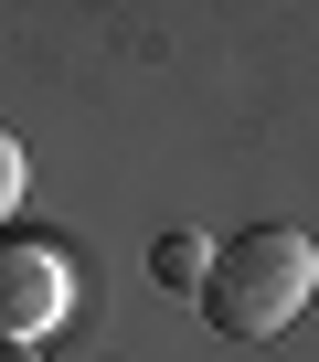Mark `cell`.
<instances>
[{
  "instance_id": "cell-1",
  "label": "cell",
  "mask_w": 319,
  "mask_h": 362,
  "mask_svg": "<svg viewBox=\"0 0 319 362\" xmlns=\"http://www.w3.org/2000/svg\"><path fill=\"white\" fill-rule=\"evenodd\" d=\"M308 298H319V245L298 224H255L203 267V309H213L224 341H277Z\"/></svg>"
},
{
  "instance_id": "cell-2",
  "label": "cell",
  "mask_w": 319,
  "mask_h": 362,
  "mask_svg": "<svg viewBox=\"0 0 319 362\" xmlns=\"http://www.w3.org/2000/svg\"><path fill=\"white\" fill-rule=\"evenodd\" d=\"M64 309H75V267L54 256V245H32V235H11L0 245V341H43V330H64Z\"/></svg>"
},
{
  "instance_id": "cell-3",
  "label": "cell",
  "mask_w": 319,
  "mask_h": 362,
  "mask_svg": "<svg viewBox=\"0 0 319 362\" xmlns=\"http://www.w3.org/2000/svg\"><path fill=\"white\" fill-rule=\"evenodd\" d=\"M203 267H213L203 235H160V245H149V277H160V288H203Z\"/></svg>"
},
{
  "instance_id": "cell-4",
  "label": "cell",
  "mask_w": 319,
  "mask_h": 362,
  "mask_svg": "<svg viewBox=\"0 0 319 362\" xmlns=\"http://www.w3.org/2000/svg\"><path fill=\"white\" fill-rule=\"evenodd\" d=\"M11 203H22V149L0 139V214H11Z\"/></svg>"
},
{
  "instance_id": "cell-5",
  "label": "cell",
  "mask_w": 319,
  "mask_h": 362,
  "mask_svg": "<svg viewBox=\"0 0 319 362\" xmlns=\"http://www.w3.org/2000/svg\"><path fill=\"white\" fill-rule=\"evenodd\" d=\"M0 362H32V351H22V341H0Z\"/></svg>"
}]
</instances>
